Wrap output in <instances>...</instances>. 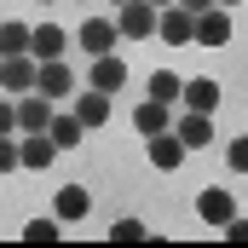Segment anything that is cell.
Listing matches in <instances>:
<instances>
[{"label":"cell","instance_id":"6da1fadb","mask_svg":"<svg viewBox=\"0 0 248 248\" xmlns=\"http://www.w3.org/2000/svg\"><path fill=\"white\" fill-rule=\"evenodd\" d=\"M35 75H41V58L35 52H12V58H0V93L6 98H23V93H35Z\"/></svg>","mask_w":248,"mask_h":248},{"label":"cell","instance_id":"7a4b0ae2","mask_svg":"<svg viewBox=\"0 0 248 248\" xmlns=\"http://www.w3.org/2000/svg\"><path fill=\"white\" fill-rule=\"evenodd\" d=\"M35 93H41V98H52V104H63V98L75 93V69H69V58H41Z\"/></svg>","mask_w":248,"mask_h":248},{"label":"cell","instance_id":"3957f363","mask_svg":"<svg viewBox=\"0 0 248 248\" xmlns=\"http://www.w3.org/2000/svg\"><path fill=\"white\" fill-rule=\"evenodd\" d=\"M156 41H168V46H190V41H196V17H190L179 0L156 12Z\"/></svg>","mask_w":248,"mask_h":248},{"label":"cell","instance_id":"277c9868","mask_svg":"<svg viewBox=\"0 0 248 248\" xmlns=\"http://www.w3.org/2000/svg\"><path fill=\"white\" fill-rule=\"evenodd\" d=\"M196 219H202V225H219V231H225V225L237 219V196H231L225 185H208L202 196H196Z\"/></svg>","mask_w":248,"mask_h":248},{"label":"cell","instance_id":"5b68a950","mask_svg":"<svg viewBox=\"0 0 248 248\" xmlns=\"http://www.w3.org/2000/svg\"><path fill=\"white\" fill-rule=\"evenodd\" d=\"M75 41H81L93 58H104V52H116V41H122V23H116V17H87V23L75 29Z\"/></svg>","mask_w":248,"mask_h":248},{"label":"cell","instance_id":"8992f818","mask_svg":"<svg viewBox=\"0 0 248 248\" xmlns=\"http://www.w3.org/2000/svg\"><path fill=\"white\" fill-rule=\"evenodd\" d=\"M116 23H122V35H133V41H156V6H150V0L116 6Z\"/></svg>","mask_w":248,"mask_h":248},{"label":"cell","instance_id":"52a82bcc","mask_svg":"<svg viewBox=\"0 0 248 248\" xmlns=\"http://www.w3.org/2000/svg\"><path fill=\"white\" fill-rule=\"evenodd\" d=\"M17 156H23V168H52L58 162V144H52V133H17Z\"/></svg>","mask_w":248,"mask_h":248},{"label":"cell","instance_id":"ba28073f","mask_svg":"<svg viewBox=\"0 0 248 248\" xmlns=\"http://www.w3.org/2000/svg\"><path fill=\"white\" fill-rule=\"evenodd\" d=\"M173 133L185 139V150H208V144H214V116H208V110H185V116L173 122Z\"/></svg>","mask_w":248,"mask_h":248},{"label":"cell","instance_id":"9c48e42d","mask_svg":"<svg viewBox=\"0 0 248 248\" xmlns=\"http://www.w3.org/2000/svg\"><path fill=\"white\" fill-rule=\"evenodd\" d=\"M52 98H41V93H23L17 98V133H46V122H52Z\"/></svg>","mask_w":248,"mask_h":248},{"label":"cell","instance_id":"30bf717a","mask_svg":"<svg viewBox=\"0 0 248 248\" xmlns=\"http://www.w3.org/2000/svg\"><path fill=\"white\" fill-rule=\"evenodd\" d=\"M87 87H98V93H110V98H116V93L127 87V63L116 58V52H104V58H93V75H87Z\"/></svg>","mask_w":248,"mask_h":248},{"label":"cell","instance_id":"8fae6325","mask_svg":"<svg viewBox=\"0 0 248 248\" xmlns=\"http://www.w3.org/2000/svg\"><path fill=\"white\" fill-rule=\"evenodd\" d=\"M196 41H202V46H225V41H231V6H208V12L196 17Z\"/></svg>","mask_w":248,"mask_h":248},{"label":"cell","instance_id":"7c38bea8","mask_svg":"<svg viewBox=\"0 0 248 248\" xmlns=\"http://www.w3.org/2000/svg\"><path fill=\"white\" fill-rule=\"evenodd\" d=\"M144 144H150V168H162V173H168V168H179V162L190 156L185 139H179L173 127H168V133H156V139H144Z\"/></svg>","mask_w":248,"mask_h":248},{"label":"cell","instance_id":"4fadbf2b","mask_svg":"<svg viewBox=\"0 0 248 248\" xmlns=\"http://www.w3.org/2000/svg\"><path fill=\"white\" fill-rule=\"evenodd\" d=\"M133 127H139L144 139H156V133H168V127H173V104H162V98H144V104L133 110Z\"/></svg>","mask_w":248,"mask_h":248},{"label":"cell","instance_id":"5bb4252c","mask_svg":"<svg viewBox=\"0 0 248 248\" xmlns=\"http://www.w3.org/2000/svg\"><path fill=\"white\" fill-rule=\"evenodd\" d=\"M46 133H52V144H58V150H75V144L87 139V122H81L75 110H52V122H46Z\"/></svg>","mask_w":248,"mask_h":248},{"label":"cell","instance_id":"9a60e30c","mask_svg":"<svg viewBox=\"0 0 248 248\" xmlns=\"http://www.w3.org/2000/svg\"><path fill=\"white\" fill-rule=\"evenodd\" d=\"M29 52H35V58H63V52H69V35H63L58 23H35Z\"/></svg>","mask_w":248,"mask_h":248},{"label":"cell","instance_id":"2e32d148","mask_svg":"<svg viewBox=\"0 0 248 248\" xmlns=\"http://www.w3.org/2000/svg\"><path fill=\"white\" fill-rule=\"evenodd\" d=\"M179 104H185V110H208V116H214V110H219V81H214V75L185 81V98H179Z\"/></svg>","mask_w":248,"mask_h":248},{"label":"cell","instance_id":"e0dca14e","mask_svg":"<svg viewBox=\"0 0 248 248\" xmlns=\"http://www.w3.org/2000/svg\"><path fill=\"white\" fill-rule=\"evenodd\" d=\"M75 116H81L87 127H104V122H110V93H98V87H87V93L75 98Z\"/></svg>","mask_w":248,"mask_h":248},{"label":"cell","instance_id":"ac0fdd59","mask_svg":"<svg viewBox=\"0 0 248 248\" xmlns=\"http://www.w3.org/2000/svg\"><path fill=\"white\" fill-rule=\"evenodd\" d=\"M52 208H58V219H63V225H75V219H87V208H93V196H87L81 185H63Z\"/></svg>","mask_w":248,"mask_h":248},{"label":"cell","instance_id":"d6986e66","mask_svg":"<svg viewBox=\"0 0 248 248\" xmlns=\"http://www.w3.org/2000/svg\"><path fill=\"white\" fill-rule=\"evenodd\" d=\"M144 98L179 104V98H185V75H173V69H156V75H150V87H144Z\"/></svg>","mask_w":248,"mask_h":248},{"label":"cell","instance_id":"ffe728a7","mask_svg":"<svg viewBox=\"0 0 248 248\" xmlns=\"http://www.w3.org/2000/svg\"><path fill=\"white\" fill-rule=\"evenodd\" d=\"M29 35H35L29 23H6V17H0V58H12V52H29Z\"/></svg>","mask_w":248,"mask_h":248},{"label":"cell","instance_id":"44dd1931","mask_svg":"<svg viewBox=\"0 0 248 248\" xmlns=\"http://www.w3.org/2000/svg\"><path fill=\"white\" fill-rule=\"evenodd\" d=\"M110 237H116V243H144L150 231H144V219H116V225H110Z\"/></svg>","mask_w":248,"mask_h":248},{"label":"cell","instance_id":"7402d4cb","mask_svg":"<svg viewBox=\"0 0 248 248\" xmlns=\"http://www.w3.org/2000/svg\"><path fill=\"white\" fill-rule=\"evenodd\" d=\"M23 237H29V243H58V219H29Z\"/></svg>","mask_w":248,"mask_h":248},{"label":"cell","instance_id":"603a6c76","mask_svg":"<svg viewBox=\"0 0 248 248\" xmlns=\"http://www.w3.org/2000/svg\"><path fill=\"white\" fill-rule=\"evenodd\" d=\"M12 168H23V156H17V133H0V173H12Z\"/></svg>","mask_w":248,"mask_h":248},{"label":"cell","instance_id":"cb8c5ba5","mask_svg":"<svg viewBox=\"0 0 248 248\" xmlns=\"http://www.w3.org/2000/svg\"><path fill=\"white\" fill-rule=\"evenodd\" d=\"M225 162H231V173H248V133L225 144Z\"/></svg>","mask_w":248,"mask_h":248},{"label":"cell","instance_id":"d4e9b609","mask_svg":"<svg viewBox=\"0 0 248 248\" xmlns=\"http://www.w3.org/2000/svg\"><path fill=\"white\" fill-rule=\"evenodd\" d=\"M0 133H17V98L0 93Z\"/></svg>","mask_w":248,"mask_h":248},{"label":"cell","instance_id":"484cf974","mask_svg":"<svg viewBox=\"0 0 248 248\" xmlns=\"http://www.w3.org/2000/svg\"><path fill=\"white\" fill-rule=\"evenodd\" d=\"M225 237H231L237 248H248V219H231V225H225Z\"/></svg>","mask_w":248,"mask_h":248},{"label":"cell","instance_id":"4316f807","mask_svg":"<svg viewBox=\"0 0 248 248\" xmlns=\"http://www.w3.org/2000/svg\"><path fill=\"white\" fill-rule=\"evenodd\" d=\"M179 6H185L190 17H202V12H208V6H219V0H179Z\"/></svg>","mask_w":248,"mask_h":248},{"label":"cell","instance_id":"83f0119b","mask_svg":"<svg viewBox=\"0 0 248 248\" xmlns=\"http://www.w3.org/2000/svg\"><path fill=\"white\" fill-rule=\"evenodd\" d=\"M150 6H156V12H162V6H173V0H150Z\"/></svg>","mask_w":248,"mask_h":248},{"label":"cell","instance_id":"f1b7e54d","mask_svg":"<svg viewBox=\"0 0 248 248\" xmlns=\"http://www.w3.org/2000/svg\"><path fill=\"white\" fill-rule=\"evenodd\" d=\"M219 6H237V0H219Z\"/></svg>","mask_w":248,"mask_h":248},{"label":"cell","instance_id":"f546056e","mask_svg":"<svg viewBox=\"0 0 248 248\" xmlns=\"http://www.w3.org/2000/svg\"><path fill=\"white\" fill-rule=\"evenodd\" d=\"M110 6H127V0H110Z\"/></svg>","mask_w":248,"mask_h":248},{"label":"cell","instance_id":"4dcf8cb0","mask_svg":"<svg viewBox=\"0 0 248 248\" xmlns=\"http://www.w3.org/2000/svg\"><path fill=\"white\" fill-rule=\"evenodd\" d=\"M41 6H52V0H41Z\"/></svg>","mask_w":248,"mask_h":248}]
</instances>
